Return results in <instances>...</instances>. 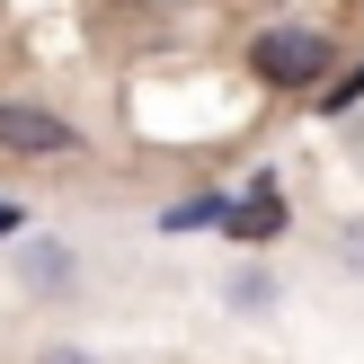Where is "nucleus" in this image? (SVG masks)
Returning <instances> with one entry per match:
<instances>
[{"label": "nucleus", "instance_id": "obj_1", "mask_svg": "<svg viewBox=\"0 0 364 364\" xmlns=\"http://www.w3.org/2000/svg\"><path fill=\"white\" fill-rule=\"evenodd\" d=\"M249 63H258L267 89H311L320 71L338 63V36H320V27H267L258 45H249Z\"/></svg>", "mask_w": 364, "mask_h": 364}, {"label": "nucleus", "instance_id": "obj_2", "mask_svg": "<svg viewBox=\"0 0 364 364\" xmlns=\"http://www.w3.org/2000/svg\"><path fill=\"white\" fill-rule=\"evenodd\" d=\"M71 124L53 116V107H27V98H0V151H18V160H53V151H71Z\"/></svg>", "mask_w": 364, "mask_h": 364}, {"label": "nucleus", "instance_id": "obj_3", "mask_svg": "<svg viewBox=\"0 0 364 364\" xmlns=\"http://www.w3.org/2000/svg\"><path fill=\"white\" fill-rule=\"evenodd\" d=\"M231 231H240V240H276V231H284V196L258 178V196H249V205L231 213Z\"/></svg>", "mask_w": 364, "mask_h": 364}]
</instances>
